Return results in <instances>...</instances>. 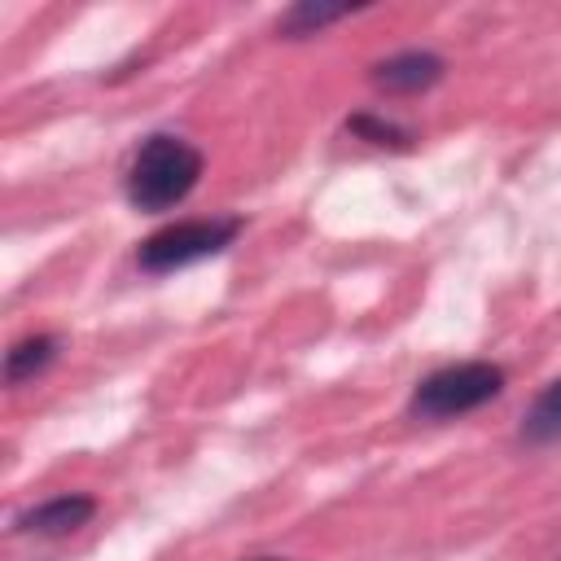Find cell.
<instances>
[{
  "label": "cell",
  "mask_w": 561,
  "mask_h": 561,
  "mask_svg": "<svg viewBox=\"0 0 561 561\" xmlns=\"http://www.w3.org/2000/svg\"><path fill=\"white\" fill-rule=\"evenodd\" d=\"M351 9H333V4H294L285 18H280V31L285 35H311V31H320V26H329V22H337V18H346Z\"/></svg>",
  "instance_id": "obj_8"
},
{
  "label": "cell",
  "mask_w": 561,
  "mask_h": 561,
  "mask_svg": "<svg viewBox=\"0 0 561 561\" xmlns=\"http://www.w3.org/2000/svg\"><path fill=\"white\" fill-rule=\"evenodd\" d=\"M522 438L530 447H548V443H561V381L543 386L535 394V403L526 408L522 416Z\"/></svg>",
  "instance_id": "obj_6"
},
{
  "label": "cell",
  "mask_w": 561,
  "mask_h": 561,
  "mask_svg": "<svg viewBox=\"0 0 561 561\" xmlns=\"http://www.w3.org/2000/svg\"><path fill=\"white\" fill-rule=\"evenodd\" d=\"M504 386V368L486 364V359H465V364H447L438 373H430L416 390H412V412L425 421H447V416H465L482 403H491Z\"/></svg>",
  "instance_id": "obj_2"
},
{
  "label": "cell",
  "mask_w": 561,
  "mask_h": 561,
  "mask_svg": "<svg viewBox=\"0 0 561 561\" xmlns=\"http://www.w3.org/2000/svg\"><path fill=\"white\" fill-rule=\"evenodd\" d=\"M373 79L386 92H421V88L443 79V57H434V53H394V57L373 66Z\"/></svg>",
  "instance_id": "obj_4"
},
{
  "label": "cell",
  "mask_w": 561,
  "mask_h": 561,
  "mask_svg": "<svg viewBox=\"0 0 561 561\" xmlns=\"http://www.w3.org/2000/svg\"><path fill=\"white\" fill-rule=\"evenodd\" d=\"M53 355H57V337H48V333L18 342V346L4 355V381H9V386H18V381L35 377L39 368H48V364H53Z\"/></svg>",
  "instance_id": "obj_7"
},
{
  "label": "cell",
  "mask_w": 561,
  "mask_h": 561,
  "mask_svg": "<svg viewBox=\"0 0 561 561\" xmlns=\"http://www.w3.org/2000/svg\"><path fill=\"white\" fill-rule=\"evenodd\" d=\"M241 232L237 219H184V224H171L162 232H153L145 245H140V267L145 272H175V267H188L206 254H219L224 245H232V237Z\"/></svg>",
  "instance_id": "obj_3"
},
{
  "label": "cell",
  "mask_w": 561,
  "mask_h": 561,
  "mask_svg": "<svg viewBox=\"0 0 561 561\" xmlns=\"http://www.w3.org/2000/svg\"><path fill=\"white\" fill-rule=\"evenodd\" d=\"M92 513H96V504L88 495H57V500H44L39 508L22 513L18 526L22 530H39V535H70V530L88 526Z\"/></svg>",
  "instance_id": "obj_5"
},
{
  "label": "cell",
  "mask_w": 561,
  "mask_h": 561,
  "mask_svg": "<svg viewBox=\"0 0 561 561\" xmlns=\"http://www.w3.org/2000/svg\"><path fill=\"white\" fill-rule=\"evenodd\" d=\"M351 127H355L359 136H368L373 145H399V140H408L394 123H377V118H351Z\"/></svg>",
  "instance_id": "obj_9"
},
{
  "label": "cell",
  "mask_w": 561,
  "mask_h": 561,
  "mask_svg": "<svg viewBox=\"0 0 561 561\" xmlns=\"http://www.w3.org/2000/svg\"><path fill=\"white\" fill-rule=\"evenodd\" d=\"M263 561H276V557H263Z\"/></svg>",
  "instance_id": "obj_10"
},
{
  "label": "cell",
  "mask_w": 561,
  "mask_h": 561,
  "mask_svg": "<svg viewBox=\"0 0 561 561\" xmlns=\"http://www.w3.org/2000/svg\"><path fill=\"white\" fill-rule=\"evenodd\" d=\"M202 175V153L180 136H153L131 162L127 197L136 210H171L193 193Z\"/></svg>",
  "instance_id": "obj_1"
}]
</instances>
